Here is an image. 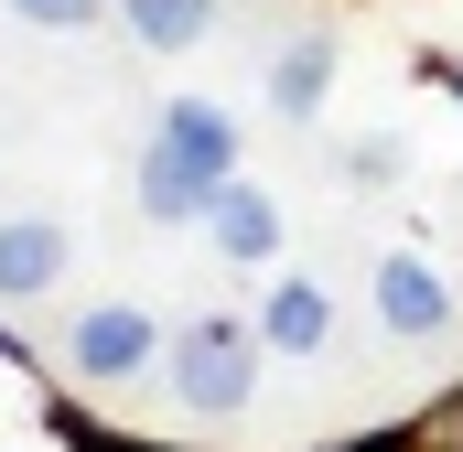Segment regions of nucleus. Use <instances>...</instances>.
Segmentation results:
<instances>
[{
	"label": "nucleus",
	"mask_w": 463,
	"mask_h": 452,
	"mask_svg": "<svg viewBox=\"0 0 463 452\" xmlns=\"http://www.w3.org/2000/svg\"><path fill=\"white\" fill-rule=\"evenodd\" d=\"M259 355H269V344L248 334L237 313H184L173 344H162V377H173V399H184V410H248Z\"/></svg>",
	"instance_id": "obj_1"
},
{
	"label": "nucleus",
	"mask_w": 463,
	"mask_h": 452,
	"mask_svg": "<svg viewBox=\"0 0 463 452\" xmlns=\"http://www.w3.org/2000/svg\"><path fill=\"white\" fill-rule=\"evenodd\" d=\"M162 355V324L151 313H87L76 324V377H140Z\"/></svg>",
	"instance_id": "obj_2"
},
{
	"label": "nucleus",
	"mask_w": 463,
	"mask_h": 452,
	"mask_svg": "<svg viewBox=\"0 0 463 452\" xmlns=\"http://www.w3.org/2000/svg\"><path fill=\"white\" fill-rule=\"evenodd\" d=\"M162 151H173V162H194L205 184H227V162H237V118H227V108H205V98H173V108H162Z\"/></svg>",
	"instance_id": "obj_3"
},
{
	"label": "nucleus",
	"mask_w": 463,
	"mask_h": 452,
	"mask_svg": "<svg viewBox=\"0 0 463 452\" xmlns=\"http://www.w3.org/2000/svg\"><path fill=\"white\" fill-rule=\"evenodd\" d=\"M377 313H388L399 334H442L453 291H442V269H420V259H388V269H377Z\"/></svg>",
	"instance_id": "obj_4"
},
{
	"label": "nucleus",
	"mask_w": 463,
	"mask_h": 452,
	"mask_svg": "<svg viewBox=\"0 0 463 452\" xmlns=\"http://www.w3.org/2000/svg\"><path fill=\"white\" fill-rule=\"evenodd\" d=\"M216 248L227 259H280V205L259 184H216Z\"/></svg>",
	"instance_id": "obj_5"
},
{
	"label": "nucleus",
	"mask_w": 463,
	"mask_h": 452,
	"mask_svg": "<svg viewBox=\"0 0 463 452\" xmlns=\"http://www.w3.org/2000/svg\"><path fill=\"white\" fill-rule=\"evenodd\" d=\"M324 334H335V302H324L313 280H291V291H269V313H259V344H269V355H313Z\"/></svg>",
	"instance_id": "obj_6"
},
{
	"label": "nucleus",
	"mask_w": 463,
	"mask_h": 452,
	"mask_svg": "<svg viewBox=\"0 0 463 452\" xmlns=\"http://www.w3.org/2000/svg\"><path fill=\"white\" fill-rule=\"evenodd\" d=\"M54 269H65V226H0V291H54Z\"/></svg>",
	"instance_id": "obj_7"
},
{
	"label": "nucleus",
	"mask_w": 463,
	"mask_h": 452,
	"mask_svg": "<svg viewBox=\"0 0 463 452\" xmlns=\"http://www.w3.org/2000/svg\"><path fill=\"white\" fill-rule=\"evenodd\" d=\"M140 205H151L162 226H184V216H216V184H205L194 162H173V151H151V162H140Z\"/></svg>",
	"instance_id": "obj_8"
},
{
	"label": "nucleus",
	"mask_w": 463,
	"mask_h": 452,
	"mask_svg": "<svg viewBox=\"0 0 463 452\" xmlns=\"http://www.w3.org/2000/svg\"><path fill=\"white\" fill-rule=\"evenodd\" d=\"M129 11V33L151 43V54H184V43H205V22H216V0H118Z\"/></svg>",
	"instance_id": "obj_9"
},
{
	"label": "nucleus",
	"mask_w": 463,
	"mask_h": 452,
	"mask_svg": "<svg viewBox=\"0 0 463 452\" xmlns=\"http://www.w3.org/2000/svg\"><path fill=\"white\" fill-rule=\"evenodd\" d=\"M324 76H335V54H324V43H291V54L269 65V98H280V108L302 118L313 98H324Z\"/></svg>",
	"instance_id": "obj_10"
},
{
	"label": "nucleus",
	"mask_w": 463,
	"mask_h": 452,
	"mask_svg": "<svg viewBox=\"0 0 463 452\" xmlns=\"http://www.w3.org/2000/svg\"><path fill=\"white\" fill-rule=\"evenodd\" d=\"M11 11H22L33 33H87V22H98L109 0H11Z\"/></svg>",
	"instance_id": "obj_11"
},
{
	"label": "nucleus",
	"mask_w": 463,
	"mask_h": 452,
	"mask_svg": "<svg viewBox=\"0 0 463 452\" xmlns=\"http://www.w3.org/2000/svg\"><path fill=\"white\" fill-rule=\"evenodd\" d=\"M431 76H453V87H463V65H431Z\"/></svg>",
	"instance_id": "obj_12"
}]
</instances>
